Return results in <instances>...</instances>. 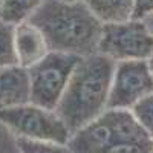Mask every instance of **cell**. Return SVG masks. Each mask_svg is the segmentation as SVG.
Returning <instances> with one entry per match:
<instances>
[{"mask_svg": "<svg viewBox=\"0 0 153 153\" xmlns=\"http://www.w3.org/2000/svg\"><path fill=\"white\" fill-rule=\"evenodd\" d=\"M28 22L42 31L49 51L76 57L98 54L104 23L84 2L45 0Z\"/></svg>", "mask_w": 153, "mask_h": 153, "instance_id": "6da1fadb", "label": "cell"}, {"mask_svg": "<svg viewBox=\"0 0 153 153\" xmlns=\"http://www.w3.org/2000/svg\"><path fill=\"white\" fill-rule=\"evenodd\" d=\"M117 61L94 54L81 57L55 109L71 133L94 121L107 109Z\"/></svg>", "mask_w": 153, "mask_h": 153, "instance_id": "7a4b0ae2", "label": "cell"}, {"mask_svg": "<svg viewBox=\"0 0 153 153\" xmlns=\"http://www.w3.org/2000/svg\"><path fill=\"white\" fill-rule=\"evenodd\" d=\"M68 146L72 153H152L153 138L130 110L106 109L72 133Z\"/></svg>", "mask_w": 153, "mask_h": 153, "instance_id": "3957f363", "label": "cell"}, {"mask_svg": "<svg viewBox=\"0 0 153 153\" xmlns=\"http://www.w3.org/2000/svg\"><path fill=\"white\" fill-rule=\"evenodd\" d=\"M81 57L49 51L45 58L28 69L31 86V103L55 110L68 83Z\"/></svg>", "mask_w": 153, "mask_h": 153, "instance_id": "277c9868", "label": "cell"}, {"mask_svg": "<svg viewBox=\"0 0 153 153\" xmlns=\"http://www.w3.org/2000/svg\"><path fill=\"white\" fill-rule=\"evenodd\" d=\"M0 123H3L17 138L34 141L68 144L72 136L55 110H49L32 103L0 110Z\"/></svg>", "mask_w": 153, "mask_h": 153, "instance_id": "5b68a950", "label": "cell"}, {"mask_svg": "<svg viewBox=\"0 0 153 153\" xmlns=\"http://www.w3.org/2000/svg\"><path fill=\"white\" fill-rule=\"evenodd\" d=\"M98 54L113 61L150 60L153 55V35L144 20L130 19L127 22L104 23Z\"/></svg>", "mask_w": 153, "mask_h": 153, "instance_id": "8992f818", "label": "cell"}, {"mask_svg": "<svg viewBox=\"0 0 153 153\" xmlns=\"http://www.w3.org/2000/svg\"><path fill=\"white\" fill-rule=\"evenodd\" d=\"M153 94V71L149 60H126L115 66L107 109L130 110L139 100Z\"/></svg>", "mask_w": 153, "mask_h": 153, "instance_id": "52a82bcc", "label": "cell"}, {"mask_svg": "<svg viewBox=\"0 0 153 153\" xmlns=\"http://www.w3.org/2000/svg\"><path fill=\"white\" fill-rule=\"evenodd\" d=\"M31 103L28 69L9 66L0 69V110Z\"/></svg>", "mask_w": 153, "mask_h": 153, "instance_id": "ba28073f", "label": "cell"}, {"mask_svg": "<svg viewBox=\"0 0 153 153\" xmlns=\"http://www.w3.org/2000/svg\"><path fill=\"white\" fill-rule=\"evenodd\" d=\"M16 52L19 66L29 69L46 57L49 48L42 31L29 22H23L16 25Z\"/></svg>", "mask_w": 153, "mask_h": 153, "instance_id": "9c48e42d", "label": "cell"}, {"mask_svg": "<svg viewBox=\"0 0 153 153\" xmlns=\"http://www.w3.org/2000/svg\"><path fill=\"white\" fill-rule=\"evenodd\" d=\"M101 23L127 22L133 16L135 0H84Z\"/></svg>", "mask_w": 153, "mask_h": 153, "instance_id": "30bf717a", "label": "cell"}, {"mask_svg": "<svg viewBox=\"0 0 153 153\" xmlns=\"http://www.w3.org/2000/svg\"><path fill=\"white\" fill-rule=\"evenodd\" d=\"M43 2L45 0H0V19L12 25L28 22Z\"/></svg>", "mask_w": 153, "mask_h": 153, "instance_id": "8fae6325", "label": "cell"}, {"mask_svg": "<svg viewBox=\"0 0 153 153\" xmlns=\"http://www.w3.org/2000/svg\"><path fill=\"white\" fill-rule=\"evenodd\" d=\"M16 52V25L0 19V69L17 66Z\"/></svg>", "mask_w": 153, "mask_h": 153, "instance_id": "7c38bea8", "label": "cell"}, {"mask_svg": "<svg viewBox=\"0 0 153 153\" xmlns=\"http://www.w3.org/2000/svg\"><path fill=\"white\" fill-rule=\"evenodd\" d=\"M16 144L20 153H72L68 144L34 141V139H26V138H17Z\"/></svg>", "mask_w": 153, "mask_h": 153, "instance_id": "4fadbf2b", "label": "cell"}, {"mask_svg": "<svg viewBox=\"0 0 153 153\" xmlns=\"http://www.w3.org/2000/svg\"><path fill=\"white\" fill-rule=\"evenodd\" d=\"M138 124L153 138V94L144 97L130 109Z\"/></svg>", "mask_w": 153, "mask_h": 153, "instance_id": "5bb4252c", "label": "cell"}, {"mask_svg": "<svg viewBox=\"0 0 153 153\" xmlns=\"http://www.w3.org/2000/svg\"><path fill=\"white\" fill-rule=\"evenodd\" d=\"M153 12V0H135L133 5V16L135 20H144L147 16Z\"/></svg>", "mask_w": 153, "mask_h": 153, "instance_id": "9a60e30c", "label": "cell"}, {"mask_svg": "<svg viewBox=\"0 0 153 153\" xmlns=\"http://www.w3.org/2000/svg\"><path fill=\"white\" fill-rule=\"evenodd\" d=\"M144 23H146V26L149 28V31L152 32V35H153V12L150 16H147L146 19H144Z\"/></svg>", "mask_w": 153, "mask_h": 153, "instance_id": "2e32d148", "label": "cell"}, {"mask_svg": "<svg viewBox=\"0 0 153 153\" xmlns=\"http://www.w3.org/2000/svg\"><path fill=\"white\" fill-rule=\"evenodd\" d=\"M61 2H68V3H75V2H84V0H61Z\"/></svg>", "mask_w": 153, "mask_h": 153, "instance_id": "e0dca14e", "label": "cell"}, {"mask_svg": "<svg viewBox=\"0 0 153 153\" xmlns=\"http://www.w3.org/2000/svg\"><path fill=\"white\" fill-rule=\"evenodd\" d=\"M149 65H150V68H152V71H153V55H152L150 60H149Z\"/></svg>", "mask_w": 153, "mask_h": 153, "instance_id": "ac0fdd59", "label": "cell"}, {"mask_svg": "<svg viewBox=\"0 0 153 153\" xmlns=\"http://www.w3.org/2000/svg\"><path fill=\"white\" fill-rule=\"evenodd\" d=\"M152 153H153V150H152Z\"/></svg>", "mask_w": 153, "mask_h": 153, "instance_id": "d6986e66", "label": "cell"}]
</instances>
